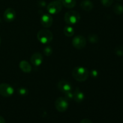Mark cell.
I'll use <instances>...</instances> for the list:
<instances>
[{
	"mask_svg": "<svg viewBox=\"0 0 123 123\" xmlns=\"http://www.w3.org/2000/svg\"><path fill=\"white\" fill-rule=\"evenodd\" d=\"M1 18H0V22H1Z\"/></svg>",
	"mask_w": 123,
	"mask_h": 123,
	"instance_id": "28",
	"label": "cell"
},
{
	"mask_svg": "<svg viewBox=\"0 0 123 123\" xmlns=\"http://www.w3.org/2000/svg\"><path fill=\"white\" fill-rule=\"evenodd\" d=\"M82 9L86 12H90L92 10L94 7L93 3L90 0H84L80 4Z\"/></svg>",
	"mask_w": 123,
	"mask_h": 123,
	"instance_id": "14",
	"label": "cell"
},
{
	"mask_svg": "<svg viewBox=\"0 0 123 123\" xmlns=\"http://www.w3.org/2000/svg\"><path fill=\"white\" fill-rule=\"evenodd\" d=\"M52 48L50 46H49L45 47V48H44V49H43V54L47 56H50V55L52 54Z\"/></svg>",
	"mask_w": 123,
	"mask_h": 123,
	"instance_id": "19",
	"label": "cell"
},
{
	"mask_svg": "<svg viewBox=\"0 0 123 123\" xmlns=\"http://www.w3.org/2000/svg\"><path fill=\"white\" fill-rule=\"evenodd\" d=\"M114 51L116 55H117L118 56H123V47L121 46H119L116 47L114 49Z\"/></svg>",
	"mask_w": 123,
	"mask_h": 123,
	"instance_id": "20",
	"label": "cell"
},
{
	"mask_svg": "<svg viewBox=\"0 0 123 123\" xmlns=\"http://www.w3.org/2000/svg\"><path fill=\"white\" fill-rule=\"evenodd\" d=\"M1 37H0V44H1Z\"/></svg>",
	"mask_w": 123,
	"mask_h": 123,
	"instance_id": "27",
	"label": "cell"
},
{
	"mask_svg": "<svg viewBox=\"0 0 123 123\" xmlns=\"http://www.w3.org/2000/svg\"><path fill=\"white\" fill-rule=\"evenodd\" d=\"M73 94V100L77 103H81L82 102L84 101V98H85V95H84V92H82L78 87H77L75 89Z\"/></svg>",
	"mask_w": 123,
	"mask_h": 123,
	"instance_id": "12",
	"label": "cell"
},
{
	"mask_svg": "<svg viewBox=\"0 0 123 123\" xmlns=\"http://www.w3.org/2000/svg\"><path fill=\"white\" fill-rule=\"evenodd\" d=\"M56 110L60 112H64L67 111L68 107V101L64 97H58L55 103Z\"/></svg>",
	"mask_w": 123,
	"mask_h": 123,
	"instance_id": "5",
	"label": "cell"
},
{
	"mask_svg": "<svg viewBox=\"0 0 123 123\" xmlns=\"http://www.w3.org/2000/svg\"><path fill=\"white\" fill-rule=\"evenodd\" d=\"M0 123H6V120L2 116H0Z\"/></svg>",
	"mask_w": 123,
	"mask_h": 123,
	"instance_id": "26",
	"label": "cell"
},
{
	"mask_svg": "<svg viewBox=\"0 0 123 123\" xmlns=\"http://www.w3.org/2000/svg\"><path fill=\"white\" fill-rule=\"evenodd\" d=\"M16 13L15 10L12 8H8L5 10L3 14L4 19L7 22H12L15 19Z\"/></svg>",
	"mask_w": 123,
	"mask_h": 123,
	"instance_id": "8",
	"label": "cell"
},
{
	"mask_svg": "<svg viewBox=\"0 0 123 123\" xmlns=\"http://www.w3.org/2000/svg\"><path fill=\"white\" fill-rule=\"evenodd\" d=\"M64 98L67 100V101L71 100L73 99V94L71 91L68 92H66L65 93V97Z\"/></svg>",
	"mask_w": 123,
	"mask_h": 123,
	"instance_id": "23",
	"label": "cell"
},
{
	"mask_svg": "<svg viewBox=\"0 0 123 123\" xmlns=\"http://www.w3.org/2000/svg\"><path fill=\"white\" fill-rule=\"evenodd\" d=\"M14 94V88L10 85L6 83L0 84V95L2 97H8Z\"/></svg>",
	"mask_w": 123,
	"mask_h": 123,
	"instance_id": "6",
	"label": "cell"
},
{
	"mask_svg": "<svg viewBox=\"0 0 123 123\" xmlns=\"http://www.w3.org/2000/svg\"><path fill=\"white\" fill-rule=\"evenodd\" d=\"M43 58L42 55L39 52H35L31 56L30 58L31 64L35 67H38L43 62Z\"/></svg>",
	"mask_w": 123,
	"mask_h": 123,
	"instance_id": "9",
	"label": "cell"
},
{
	"mask_svg": "<svg viewBox=\"0 0 123 123\" xmlns=\"http://www.w3.org/2000/svg\"><path fill=\"white\" fill-rule=\"evenodd\" d=\"M113 10L116 14L120 15L123 13V6L120 4H115L113 7Z\"/></svg>",
	"mask_w": 123,
	"mask_h": 123,
	"instance_id": "17",
	"label": "cell"
},
{
	"mask_svg": "<svg viewBox=\"0 0 123 123\" xmlns=\"http://www.w3.org/2000/svg\"><path fill=\"white\" fill-rule=\"evenodd\" d=\"M58 88L59 89L60 91H61L63 93H66L71 91L72 90V85L70 84L68 82L66 81V80H62L59 81L58 83Z\"/></svg>",
	"mask_w": 123,
	"mask_h": 123,
	"instance_id": "10",
	"label": "cell"
},
{
	"mask_svg": "<svg viewBox=\"0 0 123 123\" xmlns=\"http://www.w3.org/2000/svg\"><path fill=\"white\" fill-rule=\"evenodd\" d=\"M88 40L91 43H97L98 42V37L96 34H92L88 36Z\"/></svg>",
	"mask_w": 123,
	"mask_h": 123,
	"instance_id": "18",
	"label": "cell"
},
{
	"mask_svg": "<svg viewBox=\"0 0 123 123\" xmlns=\"http://www.w3.org/2000/svg\"><path fill=\"white\" fill-rule=\"evenodd\" d=\"M62 5L59 1H54L48 4L47 6V10L51 14H56L62 10Z\"/></svg>",
	"mask_w": 123,
	"mask_h": 123,
	"instance_id": "4",
	"label": "cell"
},
{
	"mask_svg": "<svg viewBox=\"0 0 123 123\" xmlns=\"http://www.w3.org/2000/svg\"><path fill=\"white\" fill-rule=\"evenodd\" d=\"M80 123H92V121H91L88 118H85V119H83L80 121Z\"/></svg>",
	"mask_w": 123,
	"mask_h": 123,
	"instance_id": "25",
	"label": "cell"
},
{
	"mask_svg": "<svg viewBox=\"0 0 123 123\" xmlns=\"http://www.w3.org/2000/svg\"><path fill=\"white\" fill-rule=\"evenodd\" d=\"M64 34L68 37H71L74 34V30L71 26H65L64 28Z\"/></svg>",
	"mask_w": 123,
	"mask_h": 123,
	"instance_id": "16",
	"label": "cell"
},
{
	"mask_svg": "<svg viewBox=\"0 0 123 123\" xmlns=\"http://www.w3.org/2000/svg\"><path fill=\"white\" fill-rule=\"evenodd\" d=\"M90 76V72L84 67H76L72 71V76L78 82H84L88 79Z\"/></svg>",
	"mask_w": 123,
	"mask_h": 123,
	"instance_id": "1",
	"label": "cell"
},
{
	"mask_svg": "<svg viewBox=\"0 0 123 123\" xmlns=\"http://www.w3.org/2000/svg\"><path fill=\"white\" fill-rule=\"evenodd\" d=\"M80 15L79 12L75 10H70L66 12L64 15V21L68 25H74L79 22Z\"/></svg>",
	"mask_w": 123,
	"mask_h": 123,
	"instance_id": "3",
	"label": "cell"
},
{
	"mask_svg": "<svg viewBox=\"0 0 123 123\" xmlns=\"http://www.w3.org/2000/svg\"><path fill=\"white\" fill-rule=\"evenodd\" d=\"M91 75L92 77H97L98 76V72L96 70H93L91 72Z\"/></svg>",
	"mask_w": 123,
	"mask_h": 123,
	"instance_id": "24",
	"label": "cell"
},
{
	"mask_svg": "<svg viewBox=\"0 0 123 123\" xmlns=\"http://www.w3.org/2000/svg\"><path fill=\"white\" fill-rule=\"evenodd\" d=\"M118 1H121V0H118Z\"/></svg>",
	"mask_w": 123,
	"mask_h": 123,
	"instance_id": "29",
	"label": "cell"
},
{
	"mask_svg": "<svg viewBox=\"0 0 123 123\" xmlns=\"http://www.w3.org/2000/svg\"><path fill=\"white\" fill-rule=\"evenodd\" d=\"M101 3L105 7H110L113 3V0H100Z\"/></svg>",
	"mask_w": 123,
	"mask_h": 123,
	"instance_id": "22",
	"label": "cell"
},
{
	"mask_svg": "<svg viewBox=\"0 0 123 123\" xmlns=\"http://www.w3.org/2000/svg\"><path fill=\"white\" fill-rule=\"evenodd\" d=\"M19 67L23 72L29 73L32 70V67L28 62L25 60H22L19 63Z\"/></svg>",
	"mask_w": 123,
	"mask_h": 123,
	"instance_id": "13",
	"label": "cell"
},
{
	"mask_svg": "<svg viewBox=\"0 0 123 123\" xmlns=\"http://www.w3.org/2000/svg\"><path fill=\"white\" fill-rule=\"evenodd\" d=\"M53 18L49 14H44L41 17V24L44 28L50 27L52 25Z\"/></svg>",
	"mask_w": 123,
	"mask_h": 123,
	"instance_id": "11",
	"label": "cell"
},
{
	"mask_svg": "<svg viewBox=\"0 0 123 123\" xmlns=\"http://www.w3.org/2000/svg\"><path fill=\"white\" fill-rule=\"evenodd\" d=\"M62 6L67 8H72L76 4V0H60Z\"/></svg>",
	"mask_w": 123,
	"mask_h": 123,
	"instance_id": "15",
	"label": "cell"
},
{
	"mask_svg": "<svg viewBox=\"0 0 123 123\" xmlns=\"http://www.w3.org/2000/svg\"><path fill=\"white\" fill-rule=\"evenodd\" d=\"M37 37L38 40L41 43L47 44L52 41L53 34L50 30L48 29H42L37 32Z\"/></svg>",
	"mask_w": 123,
	"mask_h": 123,
	"instance_id": "2",
	"label": "cell"
},
{
	"mask_svg": "<svg viewBox=\"0 0 123 123\" xmlns=\"http://www.w3.org/2000/svg\"><path fill=\"white\" fill-rule=\"evenodd\" d=\"M18 93L22 96H26L28 93V91L26 88L24 87H21L18 90Z\"/></svg>",
	"mask_w": 123,
	"mask_h": 123,
	"instance_id": "21",
	"label": "cell"
},
{
	"mask_svg": "<svg viewBox=\"0 0 123 123\" xmlns=\"http://www.w3.org/2000/svg\"><path fill=\"white\" fill-rule=\"evenodd\" d=\"M86 44V38L83 36H76L72 40V45L77 49H82L85 47Z\"/></svg>",
	"mask_w": 123,
	"mask_h": 123,
	"instance_id": "7",
	"label": "cell"
}]
</instances>
